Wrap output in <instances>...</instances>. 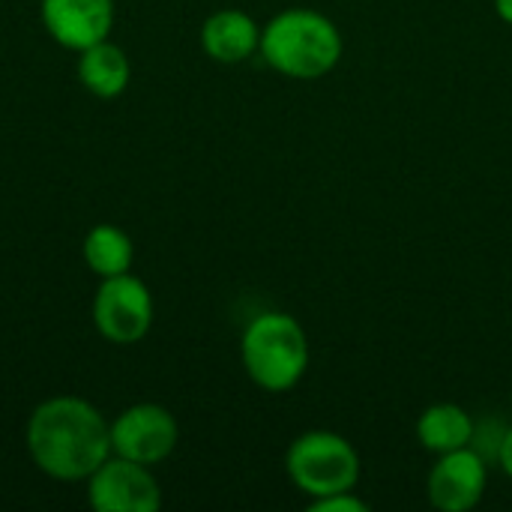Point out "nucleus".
<instances>
[{
  "label": "nucleus",
  "instance_id": "f3484780",
  "mask_svg": "<svg viewBox=\"0 0 512 512\" xmlns=\"http://www.w3.org/2000/svg\"><path fill=\"white\" fill-rule=\"evenodd\" d=\"M495 3V12H498V18L504 21V24H510L512 27V0H492Z\"/></svg>",
  "mask_w": 512,
  "mask_h": 512
},
{
  "label": "nucleus",
  "instance_id": "dca6fc26",
  "mask_svg": "<svg viewBox=\"0 0 512 512\" xmlns=\"http://www.w3.org/2000/svg\"><path fill=\"white\" fill-rule=\"evenodd\" d=\"M498 468L512 480V423L507 426V435H504V444H501V453H498Z\"/></svg>",
  "mask_w": 512,
  "mask_h": 512
},
{
  "label": "nucleus",
  "instance_id": "f03ea898",
  "mask_svg": "<svg viewBox=\"0 0 512 512\" xmlns=\"http://www.w3.org/2000/svg\"><path fill=\"white\" fill-rule=\"evenodd\" d=\"M258 54L270 69L294 81H318L330 75L342 54L345 39L333 18L309 6H291L261 27Z\"/></svg>",
  "mask_w": 512,
  "mask_h": 512
},
{
  "label": "nucleus",
  "instance_id": "0eeeda50",
  "mask_svg": "<svg viewBox=\"0 0 512 512\" xmlns=\"http://www.w3.org/2000/svg\"><path fill=\"white\" fill-rule=\"evenodd\" d=\"M87 501L99 512H156L162 489L147 465L111 453L87 477Z\"/></svg>",
  "mask_w": 512,
  "mask_h": 512
},
{
  "label": "nucleus",
  "instance_id": "f8f14e48",
  "mask_svg": "<svg viewBox=\"0 0 512 512\" xmlns=\"http://www.w3.org/2000/svg\"><path fill=\"white\" fill-rule=\"evenodd\" d=\"M78 78L84 90H90L99 99H114L126 90L129 84V60L126 51L111 45L108 39L90 45L81 51L78 60Z\"/></svg>",
  "mask_w": 512,
  "mask_h": 512
},
{
  "label": "nucleus",
  "instance_id": "39448f33",
  "mask_svg": "<svg viewBox=\"0 0 512 512\" xmlns=\"http://www.w3.org/2000/svg\"><path fill=\"white\" fill-rule=\"evenodd\" d=\"M93 324L114 345H135L153 324V297L147 285L129 273L102 279L93 297Z\"/></svg>",
  "mask_w": 512,
  "mask_h": 512
},
{
  "label": "nucleus",
  "instance_id": "2eb2a0df",
  "mask_svg": "<svg viewBox=\"0 0 512 512\" xmlns=\"http://www.w3.org/2000/svg\"><path fill=\"white\" fill-rule=\"evenodd\" d=\"M309 512H369V504L363 498L351 492H336V495H327V498H315L309 504Z\"/></svg>",
  "mask_w": 512,
  "mask_h": 512
},
{
  "label": "nucleus",
  "instance_id": "7ed1b4c3",
  "mask_svg": "<svg viewBox=\"0 0 512 512\" xmlns=\"http://www.w3.org/2000/svg\"><path fill=\"white\" fill-rule=\"evenodd\" d=\"M240 360L252 384L267 393H288L309 369V336L294 315L261 312L243 330Z\"/></svg>",
  "mask_w": 512,
  "mask_h": 512
},
{
  "label": "nucleus",
  "instance_id": "a211bd4d",
  "mask_svg": "<svg viewBox=\"0 0 512 512\" xmlns=\"http://www.w3.org/2000/svg\"><path fill=\"white\" fill-rule=\"evenodd\" d=\"M510 402H512V393H510Z\"/></svg>",
  "mask_w": 512,
  "mask_h": 512
},
{
  "label": "nucleus",
  "instance_id": "ddd939ff",
  "mask_svg": "<svg viewBox=\"0 0 512 512\" xmlns=\"http://www.w3.org/2000/svg\"><path fill=\"white\" fill-rule=\"evenodd\" d=\"M81 252H84L87 267L96 276H102V279L129 273L132 258H135L132 240L120 228H114V225H96L93 231H87Z\"/></svg>",
  "mask_w": 512,
  "mask_h": 512
},
{
  "label": "nucleus",
  "instance_id": "20e7f679",
  "mask_svg": "<svg viewBox=\"0 0 512 512\" xmlns=\"http://www.w3.org/2000/svg\"><path fill=\"white\" fill-rule=\"evenodd\" d=\"M360 471L363 468H360L357 447L345 435L327 429H312L297 435L285 453L288 480L312 501L357 489Z\"/></svg>",
  "mask_w": 512,
  "mask_h": 512
},
{
  "label": "nucleus",
  "instance_id": "423d86ee",
  "mask_svg": "<svg viewBox=\"0 0 512 512\" xmlns=\"http://www.w3.org/2000/svg\"><path fill=\"white\" fill-rule=\"evenodd\" d=\"M180 429L168 408L141 402L126 408L111 423V453L138 465H159L177 447Z\"/></svg>",
  "mask_w": 512,
  "mask_h": 512
},
{
  "label": "nucleus",
  "instance_id": "1a4fd4ad",
  "mask_svg": "<svg viewBox=\"0 0 512 512\" xmlns=\"http://www.w3.org/2000/svg\"><path fill=\"white\" fill-rule=\"evenodd\" d=\"M42 24L63 48L84 51L108 39L114 27V0H42Z\"/></svg>",
  "mask_w": 512,
  "mask_h": 512
},
{
  "label": "nucleus",
  "instance_id": "f257e3e1",
  "mask_svg": "<svg viewBox=\"0 0 512 512\" xmlns=\"http://www.w3.org/2000/svg\"><path fill=\"white\" fill-rule=\"evenodd\" d=\"M27 450L54 480H87L111 456V426L78 396H54L27 420Z\"/></svg>",
  "mask_w": 512,
  "mask_h": 512
},
{
  "label": "nucleus",
  "instance_id": "4468645a",
  "mask_svg": "<svg viewBox=\"0 0 512 512\" xmlns=\"http://www.w3.org/2000/svg\"><path fill=\"white\" fill-rule=\"evenodd\" d=\"M504 435H507V423L498 420V417H489L483 423L474 420V438H471V450L483 456V462L492 468L498 465V453H501V444H504Z\"/></svg>",
  "mask_w": 512,
  "mask_h": 512
},
{
  "label": "nucleus",
  "instance_id": "6e6552de",
  "mask_svg": "<svg viewBox=\"0 0 512 512\" xmlns=\"http://www.w3.org/2000/svg\"><path fill=\"white\" fill-rule=\"evenodd\" d=\"M489 486V465L471 447L438 456V465L429 471L426 495L429 504L441 512L474 510Z\"/></svg>",
  "mask_w": 512,
  "mask_h": 512
},
{
  "label": "nucleus",
  "instance_id": "9b49d317",
  "mask_svg": "<svg viewBox=\"0 0 512 512\" xmlns=\"http://www.w3.org/2000/svg\"><path fill=\"white\" fill-rule=\"evenodd\" d=\"M474 417L456 402H435L417 417V441L423 450L444 456L471 447Z\"/></svg>",
  "mask_w": 512,
  "mask_h": 512
},
{
  "label": "nucleus",
  "instance_id": "9d476101",
  "mask_svg": "<svg viewBox=\"0 0 512 512\" xmlns=\"http://www.w3.org/2000/svg\"><path fill=\"white\" fill-rule=\"evenodd\" d=\"M201 48L210 60L237 66L261 48V27L243 9H219L201 24Z\"/></svg>",
  "mask_w": 512,
  "mask_h": 512
}]
</instances>
